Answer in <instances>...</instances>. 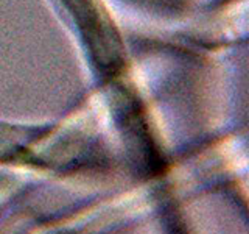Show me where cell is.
<instances>
[{
  "label": "cell",
  "mask_w": 249,
  "mask_h": 234,
  "mask_svg": "<svg viewBox=\"0 0 249 234\" xmlns=\"http://www.w3.org/2000/svg\"><path fill=\"white\" fill-rule=\"evenodd\" d=\"M78 20V27L83 30L88 39L90 52L97 57L98 64L103 69L115 70L120 66V50L117 49V39L112 36L111 28L101 22L98 11L89 0H66Z\"/></svg>",
  "instance_id": "obj_1"
}]
</instances>
